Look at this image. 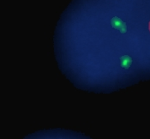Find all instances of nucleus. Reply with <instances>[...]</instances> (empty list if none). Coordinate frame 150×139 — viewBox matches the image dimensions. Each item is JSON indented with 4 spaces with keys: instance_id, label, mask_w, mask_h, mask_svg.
Masks as SVG:
<instances>
[{
    "instance_id": "2",
    "label": "nucleus",
    "mask_w": 150,
    "mask_h": 139,
    "mask_svg": "<svg viewBox=\"0 0 150 139\" xmlns=\"http://www.w3.org/2000/svg\"><path fill=\"white\" fill-rule=\"evenodd\" d=\"M120 65H121V67L123 69L128 70L131 65H132V58L129 55H123L120 57Z\"/></svg>"
},
{
    "instance_id": "1",
    "label": "nucleus",
    "mask_w": 150,
    "mask_h": 139,
    "mask_svg": "<svg viewBox=\"0 0 150 139\" xmlns=\"http://www.w3.org/2000/svg\"><path fill=\"white\" fill-rule=\"evenodd\" d=\"M111 25L113 28L119 30L121 34H125L127 32V25L125 22H123L119 17L114 16L111 19Z\"/></svg>"
},
{
    "instance_id": "3",
    "label": "nucleus",
    "mask_w": 150,
    "mask_h": 139,
    "mask_svg": "<svg viewBox=\"0 0 150 139\" xmlns=\"http://www.w3.org/2000/svg\"><path fill=\"white\" fill-rule=\"evenodd\" d=\"M149 33H150V21H149Z\"/></svg>"
}]
</instances>
